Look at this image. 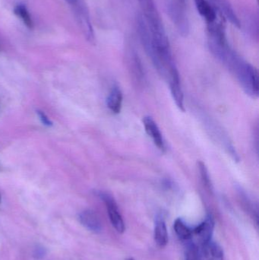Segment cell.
<instances>
[{
    "mask_svg": "<svg viewBox=\"0 0 259 260\" xmlns=\"http://www.w3.org/2000/svg\"><path fill=\"white\" fill-rule=\"evenodd\" d=\"M123 104V94L118 87H114L107 98V106L114 114H119Z\"/></svg>",
    "mask_w": 259,
    "mask_h": 260,
    "instance_id": "4fadbf2b",
    "label": "cell"
},
{
    "mask_svg": "<svg viewBox=\"0 0 259 260\" xmlns=\"http://www.w3.org/2000/svg\"><path fill=\"white\" fill-rule=\"evenodd\" d=\"M127 260H135L133 259V258H129V259H128Z\"/></svg>",
    "mask_w": 259,
    "mask_h": 260,
    "instance_id": "d6986e66",
    "label": "cell"
},
{
    "mask_svg": "<svg viewBox=\"0 0 259 260\" xmlns=\"http://www.w3.org/2000/svg\"><path fill=\"white\" fill-rule=\"evenodd\" d=\"M178 1L179 2V3H182V4L185 3V0H178Z\"/></svg>",
    "mask_w": 259,
    "mask_h": 260,
    "instance_id": "ac0fdd59",
    "label": "cell"
},
{
    "mask_svg": "<svg viewBox=\"0 0 259 260\" xmlns=\"http://www.w3.org/2000/svg\"><path fill=\"white\" fill-rule=\"evenodd\" d=\"M79 220L82 225L90 232L98 234L102 231V224L100 218L94 211H83L79 215Z\"/></svg>",
    "mask_w": 259,
    "mask_h": 260,
    "instance_id": "30bf717a",
    "label": "cell"
},
{
    "mask_svg": "<svg viewBox=\"0 0 259 260\" xmlns=\"http://www.w3.org/2000/svg\"><path fill=\"white\" fill-rule=\"evenodd\" d=\"M70 5L84 35L90 42H94V34L86 5L82 0H66Z\"/></svg>",
    "mask_w": 259,
    "mask_h": 260,
    "instance_id": "277c9868",
    "label": "cell"
},
{
    "mask_svg": "<svg viewBox=\"0 0 259 260\" xmlns=\"http://www.w3.org/2000/svg\"><path fill=\"white\" fill-rule=\"evenodd\" d=\"M0 202H1V197H0Z\"/></svg>",
    "mask_w": 259,
    "mask_h": 260,
    "instance_id": "ffe728a7",
    "label": "cell"
},
{
    "mask_svg": "<svg viewBox=\"0 0 259 260\" xmlns=\"http://www.w3.org/2000/svg\"><path fill=\"white\" fill-rule=\"evenodd\" d=\"M100 197L106 204L111 224L118 233H123L126 229H125L124 221H123V217L119 211L118 206H117L115 200L107 193H100Z\"/></svg>",
    "mask_w": 259,
    "mask_h": 260,
    "instance_id": "5b68a950",
    "label": "cell"
},
{
    "mask_svg": "<svg viewBox=\"0 0 259 260\" xmlns=\"http://www.w3.org/2000/svg\"><path fill=\"white\" fill-rule=\"evenodd\" d=\"M143 123H144L146 133L152 138L155 145L161 151H165L166 146L164 138H163L162 134H161L158 125L154 121L153 119L150 117H144V120H143Z\"/></svg>",
    "mask_w": 259,
    "mask_h": 260,
    "instance_id": "9c48e42d",
    "label": "cell"
},
{
    "mask_svg": "<svg viewBox=\"0 0 259 260\" xmlns=\"http://www.w3.org/2000/svg\"><path fill=\"white\" fill-rule=\"evenodd\" d=\"M196 9L207 24L215 22L218 18V12L208 0H195Z\"/></svg>",
    "mask_w": 259,
    "mask_h": 260,
    "instance_id": "8fae6325",
    "label": "cell"
},
{
    "mask_svg": "<svg viewBox=\"0 0 259 260\" xmlns=\"http://www.w3.org/2000/svg\"><path fill=\"white\" fill-rule=\"evenodd\" d=\"M228 67L234 72L246 94L254 99L258 97L259 79L256 69L243 60L238 55L231 61Z\"/></svg>",
    "mask_w": 259,
    "mask_h": 260,
    "instance_id": "7a4b0ae2",
    "label": "cell"
},
{
    "mask_svg": "<svg viewBox=\"0 0 259 260\" xmlns=\"http://www.w3.org/2000/svg\"><path fill=\"white\" fill-rule=\"evenodd\" d=\"M167 81L170 85V91L175 103L181 111H185L183 92L181 88L180 79L177 69L171 72Z\"/></svg>",
    "mask_w": 259,
    "mask_h": 260,
    "instance_id": "52a82bcc",
    "label": "cell"
},
{
    "mask_svg": "<svg viewBox=\"0 0 259 260\" xmlns=\"http://www.w3.org/2000/svg\"><path fill=\"white\" fill-rule=\"evenodd\" d=\"M187 260H224V252L218 244L211 241L202 245L192 244Z\"/></svg>",
    "mask_w": 259,
    "mask_h": 260,
    "instance_id": "3957f363",
    "label": "cell"
},
{
    "mask_svg": "<svg viewBox=\"0 0 259 260\" xmlns=\"http://www.w3.org/2000/svg\"><path fill=\"white\" fill-rule=\"evenodd\" d=\"M208 1L225 19L229 20L231 24H234L236 27H240V20L228 0H208Z\"/></svg>",
    "mask_w": 259,
    "mask_h": 260,
    "instance_id": "ba28073f",
    "label": "cell"
},
{
    "mask_svg": "<svg viewBox=\"0 0 259 260\" xmlns=\"http://www.w3.org/2000/svg\"><path fill=\"white\" fill-rule=\"evenodd\" d=\"M14 12H15L17 16L19 17L22 20L23 22L24 23V24L28 28H33V20H32L31 16H30V13L27 11V8L24 5H18V6H17L15 8Z\"/></svg>",
    "mask_w": 259,
    "mask_h": 260,
    "instance_id": "2e32d148",
    "label": "cell"
},
{
    "mask_svg": "<svg viewBox=\"0 0 259 260\" xmlns=\"http://www.w3.org/2000/svg\"><path fill=\"white\" fill-rule=\"evenodd\" d=\"M170 13H171L170 16L173 20V22L176 23V25L181 30L186 31L188 30V23H187V18L179 8L176 7L173 5L172 6V9H170Z\"/></svg>",
    "mask_w": 259,
    "mask_h": 260,
    "instance_id": "9a60e30c",
    "label": "cell"
},
{
    "mask_svg": "<svg viewBox=\"0 0 259 260\" xmlns=\"http://www.w3.org/2000/svg\"><path fill=\"white\" fill-rule=\"evenodd\" d=\"M138 3L143 12L144 22L150 31L154 47L159 50L170 49L161 15L154 0H138Z\"/></svg>",
    "mask_w": 259,
    "mask_h": 260,
    "instance_id": "6da1fadb",
    "label": "cell"
},
{
    "mask_svg": "<svg viewBox=\"0 0 259 260\" xmlns=\"http://www.w3.org/2000/svg\"><path fill=\"white\" fill-rule=\"evenodd\" d=\"M173 228H174L176 235L180 239L184 240V241H190L193 230H191L181 218H177L175 221Z\"/></svg>",
    "mask_w": 259,
    "mask_h": 260,
    "instance_id": "5bb4252c",
    "label": "cell"
},
{
    "mask_svg": "<svg viewBox=\"0 0 259 260\" xmlns=\"http://www.w3.org/2000/svg\"><path fill=\"white\" fill-rule=\"evenodd\" d=\"M214 227V220L211 216H208L205 221L201 223L196 229H193L191 239L196 238L197 241L199 240V241H197L196 244H192L202 245L211 241Z\"/></svg>",
    "mask_w": 259,
    "mask_h": 260,
    "instance_id": "8992f818",
    "label": "cell"
},
{
    "mask_svg": "<svg viewBox=\"0 0 259 260\" xmlns=\"http://www.w3.org/2000/svg\"><path fill=\"white\" fill-rule=\"evenodd\" d=\"M155 240L160 247H164L168 243V233L164 220L158 218L155 223Z\"/></svg>",
    "mask_w": 259,
    "mask_h": 260,
    "instance_id": "7c38bea8",
    "label": "cell"
},
{
    "mask_svg": "<svg viewBox=\"0 0 259 260\" xmlns=\"http://www.w3.org/2000/svg\"><path fill=\"white\" fill-rule=\"evenodd\" d=\"M38 115H39L40 119H41V122L44 123L46 126H51L52 123L50 120H49L48 117L46 116V114H44L42 111H38Z\"/></svg>",
    "mask_w": 259,
    "mask_h": 260,
    "instance_id": "e0dca14e",
    "label": "cell"
}]
</instances>
